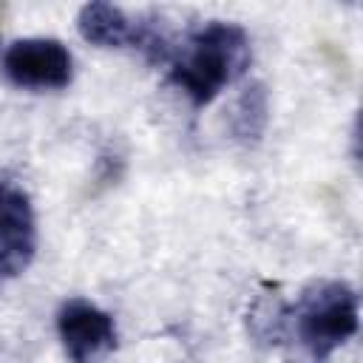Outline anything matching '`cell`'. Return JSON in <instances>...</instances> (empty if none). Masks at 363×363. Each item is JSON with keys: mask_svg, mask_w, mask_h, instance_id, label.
<instances>
[{"mask_svg": "<svg viewBox=\"0 0 363 363\" xmlns=\"http://www.w3.org/2000/svg\"><path fill=\"white\" fill-rule=\"evenodd\" d=\"M250 37L238 23L210 20L190 31L170 57V82L196 105H210L250 68Z\"/></svg>", "mask_w": 363, "mask_h": 363, "instance_id": "1", "label": "cell"}, {"mask_svg": "<svg viewBox=\"0 0 363 363\" xmlns=\"http://www.w3.org/2000/svg\"><path fill=\"white\" fill-rule=\"evenodd\" d=\"M133 26L128 14L113 3H85L77 14V31L96 48H125L133 43Z\"/></svg>", "mask_w": 363, "mask_h": 363, "instance_id": "6", "label": "cell"}, {"mask_svg": "<svg viewBox=\"0 0 363 363\" xmlns=\"http://www.w3.org/2000/svg\"><path fill=\"white\" fill-rule=\"evenodd\" d=\"M360 323L357 292L346 281H315L295 306V335L315 363L354 337Z\"/></svg>", "mask_w": 363, "mask_h": 363, "instance_id": "2", "label": "cell"}, {"mask_svg": "<svg viewBox=\"0 0 363 363\" xmlns=\"http://www.w3.org/2000/svg\"><path fill=\"white\" fill-rule=\"evenodd\" d=\"M57 335L71 363H102L116 349L113 318L85 298H68L60 306Z\"/></svg>", "mask_w": 363, "mask_h": 363, "instance_id": "4", "label": "cell"}, {"mask_svg": "<svg viewBox=\"0 0 363 363\" xmlns=\"http://www.w3.org/2000/svg\"><path fill=\"white\" fill-rule=\"evenodd\" d=\"M3 74L26 91H62L74 79V60L54 37H23L3 51Z\"/></svg>", "mask_w": 363, "mask_h": 363, "instance_id": "3", "label": "cell"}, {"mask_svg": "<svg viewBox=\"0 0 363 363\" xmlns=\"http://www.w3.org/2000/svg\"><path fill=\"white\" fill-rule=\"evenodd\" d=\"M286 326H289L286 301L278 295V289L264 286L247 306V332H250V337L258 346L272 349L286 337Z\"/></svg>", "mask_w": 363, "mask_h": 363, "instance_id": "8", "label": "cell"}, {"mask_svg": "<svg viewBox=\"0 0 363 363\" xmlns=\"http://www.w3.org/2000/svg\"><path fill=\"white\" fill-rule=\"evenodd\" d=\"M269 122V94L264 82H250L241 88L230 108V133L238 145L252 147L261 142Z\"/></svg>", "mask_w": 363, "mask_h": 363, "instance_id": "7", "label": "cell"}, {"mask_svg": "<svg viewBox=\"0 0 363 363\" xmlns=\"http://www.w3.org/2000/svg\"><path fill=\"white\" fill-rule=\"evenodd\" d=\"M37 255V216L28 193L14 182H0V275H23Z\"/></svg>", "mask_w": 363, "mask_h": 363, "instance_id": "5", "label": "cell"}]
</instances>
